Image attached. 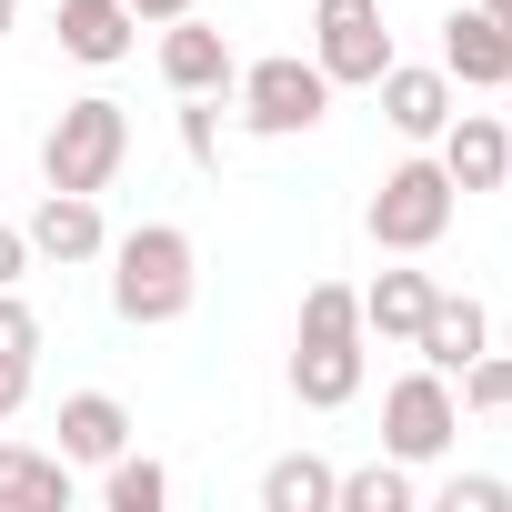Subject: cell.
I'll return each mask as SVG.
<instances>
[{"label":"cell","instance_id":"5bb4252c","mask_svg":"<svg viewBox=\"0 0 512 512\" xmlns=\"http://www.w3.org/2000/svg\"><path fill=\"white\" fill-rule=\"evenodd\" d=\"M61 51L71 61H91V71H111V61H131V41H141V21H131V0H61Z\"/></svg>","mask_w":512,"mask_h":512},{"label":"cell","instance_id":"ac0fdd59","mask_svg":"<svg viewBox=\"0 0 512 512\" xmlns=\"http://www.w3.org/2000/svg\"><path fill=\"white\" fill-rule=\"evenodd\" d=\"M422 492H412V462H362V472H332V512H412Z\"/></svg>","mask_w":512,"mask_h":512},{"label":"cell","instance_id":"7c38bea8","mask_svg":"<svg viewBox=\"0 0 512 512\" xmlns=\"http://www.w3.org/2000/svg\"><path fill=\"white\" fill-rule=\"evenodd\" d=\"M432 161L452 171V191H502V171H512V131H502L492 111H452L442 141H432Z\"/></svg>","mask_w":512,"mask_h":512},{"label":"cell","instance_id":"ba28073f","mask_svg":"<svg viewBox=\"0 0 512 512\" xmlns=\"http://www.w3.org/2000/svg\"><path fill=\"white\" fill-rule=\"evenodd\" d=\"M442 71H452V91H502L512 81V21H492L482 0H462L442 21Z\"/></svg>","mask_w":512,"mask_h":512},{"label":"cell","instance_id":"2e32d148","mask_svg":"<svg viewBox=\"0 0 512 512\" xmlns=\"http://www.w3.org/2000/svg\"><path fill=\"white\" fill-rule=\"evenodd\" d=\"M0 512H71V462L31 452V442H0Z\"/></svg>","mask_w":512,"mask_h":512},{"label":"cell","instance_id":"6da1fadb","mask_svg":"<svg viewBox=\"0 0 512 512\" xmlns=\"http://www.w3.org/2000/svg\"><path fill=\"white\" fill-rule=\"evenodd\" d=\"M101 262H111V312H121L131 332L181 322V312H191V292H201V251H191V231H181V221H141V231H121Z\"/></svg>","mask_w":512,"mask_h":512},{"label":"cell","instance_id":"5b68a950","mask_svg":"<svg viewBox=\"0 0 512 512\" xmlns=\"http://www.w3.org/2000/svg\"><path fill=\"white\" fill-rule=\"evenodd\" d=\"M241 131H262V141H302V131H322V111H332V81H322V61H302V51H272V61H241Z\"/></svg>","mask_w":512,"mask_h":512},{"label":"cell","instance_id":"484cf974","mask_svg":"<svg viewBox=\"0 0 512 512\" xmlns=\"http://www.w3.org/2000/svg\"><path fill=\"white\" fill-rule=\"evenodd\" d=\"M21 402H31V362H0V422H11Z\"/></svg>","mask_w":512,"mask_h":512},{"label":"cell","instance_id":"f546056e","mask_svg":"<svg viewBox=\"0 0 512 512\" xmlns=\"http://www.w3.org/2000/svg\"><path fill=\"white\" fill-rule=\"evenodd\" d=\"M502 191H512V171H502Z\"/></svg>","mask_w":512,"mask_h":512},{"label":"cell","instance_id":"f1b7e54d","mask_svg":"<svg viewBox=\"0 0 512 512\" xmlns=\"http://www.w3.org/2000/svg\"><path fill=\"white\" fill-rule=\"evenodd\" d=\"M482 11H492V21H512V0H482Z\"/></svg>","mask_w":512,"mask_h":512},{"label":"cell","instance_id":"44dd1931","mask_svg":"<svg viewBox=\"0 0 512 512\" xmlns=\"http://www.w3.org/2000/svg\"><path fill=\"white\" fill-rule=\"evenodd\" d=\"M462 412L512 422V352H472V362H462Z\"/></svg>","mask_w":512,"mask_h":512},{"label":"cell","instance_id":"d6986e66","mask_svg":"<svg viewBox=\"0 0 512 512\" xmlns=\"http://www.w3.org/2000/svg\"><path fill=\"white\" fill-rule=\"evenodd\" d=\"M262 512H332V462L322 452H282L262 472Z\"/></svg>","mask_w":512,"mask_h":512},{"label":"cell","instance_id":"8fae6325","mask_svg":"<svg viewBox=\"0 0 512 512\" xmlns=\"http://www.w3.org/2000/svg\"><path fill=\"white\" fill-rule=\"evenodd\" d=\"M21 231H31V262H101L111 251V221L91 191H41V211Z\"/></svg>","mask_w":512,"mask_h":512},{"label":"cell","instance_id":"277c9868","mask_svg":"<svg viewBox=\"0 0 512 512\" xmlns=\"http://www.w3.org/2000/svg\"><path fill=\"white\" fill-rule=\"evenodd\" d=\"M452 211H462V191H452V171H442V161H392V171L372 181V211H362V231L392 251V262H402V251L422 262V251L452 231Z\"/></svg>","mask_w":512,"mask_h":512},{"label":"cell","instance_id":"e0dca14e","mask_svg":"<svg viewBox=\"0 0 512 512\" xmlns=\"http://www.w3.org/2000/svg\"><path fill=\"white\" fill-rule=\"evenodd\" d=\"M111 452H131L121 392H71L61 402V462H111Z\"/></svg>","mask_w":512,"mask_h":512},{"label":"cell","instance_id":"4fadbf2b","mask_svg":"<svg viewBox=\"0 0 512 512\" xmlns=\"http://www.w3.org/2000/svg\"><path fill=\"white\" fill-rule=\"evenodd\" d=\"M412 352H422L432 372H462L472 352H492V312H482L472 292H432V312H422V332H412Z\"/></svg>","mask_w":512,"mask_h":512},{"label":"cell","instance_id":"9c48e42d","mask_svg":"<svg viewBox=\"0 0 512 512\" xmlns=\"http://www.w3.org/2000/svg\"><path fill=\"white\" fill-rule=\"evenodd\" d=\"M372 91H382V121H392L402 141H442V121L462 111V91H452V71H442V61H392Z\"/></svg>","mask_w":512,"mask_h":512},{"label":"cell","instance_id":"30bf717a","mask_svg":"<svg viewBox=\"0 0 512 512\" xmlns=\"http://www.w3.org/2000/svg\"><path fill=\"white\" fill-rule=\"evenodd\" d=\"M161 81H171L181 101H191V91H211V101H221V91L241 81V61H231V41H221L201 11H181V21H161Z\"/></svg>","mask_w":512,"mask_h":512},{"label":"cell","instance_id":"7402d4cb","mask_svg":"<svg viewBox=\"0 0 512 512\" xmlns=\"http://www.w3.org/2000/svg\"><path fill=\"white\" fill-rule=\"evenodd\" d=\"M442 512H512V482L502 472H452L442 482Z\"/></svg>","mask_w":512,"mask_h":512},{"label":"cell","instance_id":"ffe728a7","mask_svg":"<svg viewBox=\"0 0 512 512\" xmlns=\"http://www.w3.org/2000/svg\"><path fill=\"white\" fill-rule=\"evenodd\" d=\"M101 502H111V512H161V502H171V472H161L151 452H111V462H101Z\"/></svg>","mask_w":512,"mask_h":512},{"label":"cell","instance_id":"8992f818","mask_svg":"<svg viewBox=\"0 0 512 512\" xmlns=\"http://www.w3.org/2000/svg\"><path fill=\"white\" fill-rule=\"evenodd\" d=\"M452 432H462L452 372H432V362H422V372H402V382L382 392V452H392V462H412V472H422V462H442V452H452Z\"/></svg>","mask_w":512,"mask_h":512},{"label":"cell","instance_id":"9a60e30c","mask_svg":"<svg viewBox=\"0 0 512 512\" xmlns=\"http://www.w3.org/2000/svg\"><path fill=\"white\" fill-rule=\"evenodd\" d=\"M432 272H412V251H402V272H372V292H362V332H382V342H402L412 352V332H422V312H432Z\"/></svg>","mask_w":512,"mask_h":512},{"label":"cell","instance_id":"4dcf8cb0","mask_svg":"<svg viewBox=\"0 0 512 512\" xmlns=\"http://www.w3.org/2000/svg\"><path fill=\"white\" fill-rule=\"evenodd\" d=\"M502 91H512V81H502Z\"/></svg>","mask_w":512,"mask_h":512},{"label":"cell","instance_id":"cb8c5ba5","mask_svg":"<svg viewBox=\"0 0 512 512\" xmlns=\"http://www.w3.org/2000/svg\"><path fill=\"white\" fill-rule=\"evenodd\" d=\"M181 151H191L201 171L221 161V111H211V91H191V101H181Z\"/></svg>","mask_w":512,"mask_h":512},{"label":"cell","instance_id":"52a82bcc","mask_svg":"<svg viewBox=\"0 0 512 512\" xmlns=\"http://www.w3.org/2000/svg\"><path fill=\"white\" fill-rule=\"evenodd\" d=\"M312 61L332 91H372L392 71V31H382V0H322L312 11Z\"/></svg>","mask_w":512,"mask_h":512},{"label":"cell","instance_id":"d4e9b609","mask_svg":"<svg viewBox=\"0 0 512 512\" xmlns=\"http://www.w3.org/2000/svg\"><path fill=\"white\" fill-rule=\"evenodd\" d=\"M21 272H31V231L0 221V292H21Z\"/></svg>","mask_w":512,"mask_h":512},{"label":"cell","instance_id":"7a4b0ae2","mask_svg":"<svg viewBox=\"0 0 512 512\" xmlns=\"http://www.w3.org/2000/svg\"><path fill=\"white\" fill-rule=\"evenodd\" d=\"M362 392V292L352 282H312L302 292V332H292V402L302 412H342Z\"/></svg>","mask_w":512,"mask_h":512},{"label":"cell","instance_id":"83f0119b","mask_svg":"<svg viewBox=\"0 0 512 512\" xmlns=\"http://www.w3.org/2000/svg\"><path fill=\"white\" fill-rule=\"evenodd\" d=\"M11 31H21V0H0V41H11Z\"/></svg>","mask_w":512,"mask_h":512},{"label":"cell","instance_id":"3957f363","mask_svg":"<svg viewBox=\"0 0 512 512\" xmlns=\"http://www.w3.org/2000/svg\"><path fill=\"white\" fill-rule=\"evenodd\" d=\"M121 161H131V111L111 101V91H91V101H71L61 121H51V141H41V181L51 191H111L121 181Z\"/></svg>","mask_w":512,"mask_h":512},{"label":"cell","instance_id":"4316f807","mask_svg":"<svg viewBox=\"0 0 512 512\" xmlns=\"http://www.w3.org/2000/svg\"><path fill=\"white\" fill-rule=\"evenodd\" d=\"M181 11H201V0H131V21H181Z\"/></svg>","mask_w":512,"mask_h":512},{"label":"cell","instance_id":"603a6c76","mask_svg":"<svg viewBox=\"0 0 512 512\" xmlns=\"http://www.w3.org/2000/svg\"><path fill=\"white\" fill-rule=\"evenodd\" d=\"M0 362H41V312L21 292H0Z\"/></svg>","mask_w":512,"mask_h":512}]
</instances>
